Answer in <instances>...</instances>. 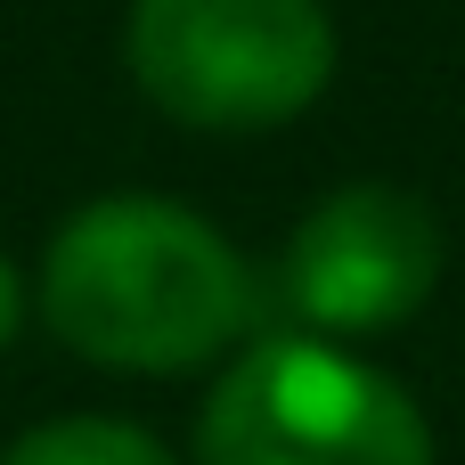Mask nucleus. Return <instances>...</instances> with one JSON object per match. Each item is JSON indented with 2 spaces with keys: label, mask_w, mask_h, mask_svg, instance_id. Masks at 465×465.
Segmentation results:
<instances>
[{
  "label": "nucleus",
  "mask_w": 465,
  "mask_h": 465,
  "mask_svg": "<svg viewBox=\"0 0 465 465\" xmlns=\"http://www.w3.org/2000/svg\"><path fill=\"white\" fill-rule=\"evenodd\" d=\"M33 302L49 335L114 376H196L253 327L245 253L188 204L114 188L41 245Z\"/></svg>",
  "instance_id": "nucleus-1"
},
{
  "label": "nucleus",
  "mask_w": 465,
  "mask_h": 465,
  "mask_svg": "<svg viewBox=\"0 0 465 465\" xmlns=\"http://www.w3.org/2000/svg\"><path fill=\"white\" fill-rule=\"evenodd\" d=\"M123 65L163 123L253 139L335 90L343 33L327 0H131Z\"/></svg>",
  "instance_id": "nucleus-2"
},
{
  "label": "nucleus",
  "mask_w": 465,
  "mask_h": 465,
  "mask_svg": "<svg viewBox=\"0 0 465 465\" xmlns=\"http://www.w3.org/2000/svg\"><path fill=\"white\" fill-rule=\"evenodd\" d=\"M196 465H433L401 376L319 335H253L196 409Z\"/></svg>",
  "instance_id": "nucleus-3"
},
{
  "label": "nucleus",
  "mask_w": 465,
  "mask_h": 465,
  "mask_svg": "<svg viewBox=\"0 0 465 465\" xmlns=\"http://www.w3.org/2000/svg\"><path fill=\"white\" fill-rule=\"evenodd\" d=\"M441 221L417 188L401 180H343L327 188L286 253H278V311L294 319V335L319 343H368L409 327L433 286H441Z\"/></svg>",
  "instance_id": "nucleus-4"
},
{
  "label": "nucleus",
  "mask_w": 465,
  "mask_h": 465,
  "mask_svg": "<svg viewBox=\"0 0 465 465\" xmlns=\"http://www.w3.org/2000/svg\"><path fill=\"white\" fill-rule=\"evenodd\" d=\"M0 465H180V458L123 417H49V425L16 433Z\"/></svg>",
  "instance_id": "nucleus-5"
},
{
  "label": "nucleus",
  "mask_w": 465,
  "mask_h": 465,
  "mask_svg": "<svg viewBox=\"0 0 465 465\" xmlns=\"http://www.w3.org/2000/svg\"><path fill=\"white\" fill-rule=\"evenodd\" d=\"M16 327H25V278H16V262L0 253V351L16 343Z\"/></svg>",
  "instance_id": "nucleus-6"
}]
</instances>
